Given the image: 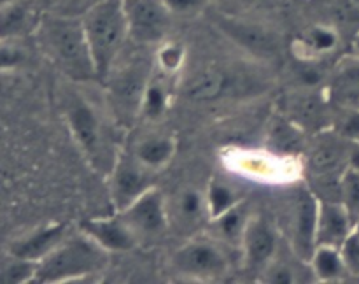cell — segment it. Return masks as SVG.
<instances>
[{
  "label": "cell",
  "instance_id": "21",
  "mask_svg": "<svg viewBox=\"0 0 359 284\" xmlns=\"http://www.w3.org/2000/svg\"><path fill=\"white\" fill-rule=\"evenodd\" d=\"M340 41L335 25H314L302 37V46L314 55H326L337 48Z\"/></svg>",
  "mask_w": 359,
  "mask_h": 284
},
{
  "label": "cell",
  "instance_id": "29",
  "mask_svg": "<svg viewBox=\"0 0 359 284\" xmlns=\"http://www.w3.org/2000/svg\"><path fill=\"white\" fill-rule=\"evenodd\" d=\"M172 16H193L205 7V0H163Z\"/></svg>",
  "mask_w": 359,
  "mask_h": 284
},
{
  "label": "cell",
  "instance_id": "35",
  "mask_svg": "<svg viewBox=\"0 0 359 284\" xmlns=\"http://www.w3.org/2000/svg\"><path fill=\"white\" fill-rule=\"evenodd\" d=\"M6 2H9V0H0V6H4Z\"/></svg>",
  "mask_w": 359,
  "mask_h": 284
},
{
  "label": "cell",
  "instance_id": "6",
  "mask_svg": "<svg viewBox=\"0 0 359 284\" xmlns=\"http://www.w3.org/2000/svg\"><path fill=\"white\" fill-rule=\"evenodd\" d=\"M67 121L74 139L81 149L95 165H104L105 156V137L100 118L95 112V107L79 95L69 98L67 104Z\"/></svg>",
  "mask_w": 359,
  "mask_h": 284
},
{
  "label": "cell",
  "instance_id": "32",
  "mask_svg": "<svg viewBox=\"0 0 359 284\" xmlns=\"http://www.w3.org/2000/svg\"><path fill=\"white\" fill-rule=\"evenodd\" d=\"M266 280L270 283H279V284H286V283H293V273L287 266L284 265H272L266 272Z\"/></svg>",
  "mask_w": 359,
  "mask_h": 284
},
{
  "label": "cell",
  "instance_id": "13",
  "mask_svg": "<svg viewBox=\"0 0 359 284\" xmlns=\"http://www.w3.org/2000/svg\"><path fill=\"white\" fill-rule=\"evenodd\" d=\"M42 14L30 0H9L0 6V42H13L35 34Z\"/></svg>",
  "mask_w": 359,
  "mask_h": 284
},
{
  "label": "cell",
  "instance_id": "17",
  "mask_svg": "<svg viewBox=\"0 0 359 284\" xmlns=\"http://www.w3.org/2000/svg\"><path fill=\"white\" fill-rule=\"evenodd\" d=\"M230 84V76L223 70L203 69L186 81L182 91L193 102H212L223 97Z\"/></svg>",
  "mask_w": 359,
  "mask_h": 284
},
{
  "label": "cell",
  "instance_id": "15",
  "mask_svg": "<svg viewBox=\"0 0 359 284\" xmlns=\"http://www.w3.org/2000/svg\"><path fill=\"white\" fill-rule=\"evenodd\" d=\"M354 217L339 200H319L318 244L342 248L354 231Z\"/></svg>",
  "mask_w": 359,
  "mask_h": 284
},
{
  "label": "cell",
  "instance_id": "31",
  "mask_svg": "<svg viewBox=\"0 0 359 284\" xmlns=\"http://www.w3.org/2000/svg\"><path fill=\"white\" fill-rule=\"evenodd\" d=\"M23 62V53L11 42H0V69H13Z\"/></svg>",
  "mask_w": 359,
  "mask_h": 284
},
{
  "label": "cell",
  "instance_id": "14",
  "mask_svg": "<svg viewBox=\"0 0 359 284\" xmlns=\"http://www.w3.org/2000/svg\"><path fill=\"white\" fill-rule=\"evenodd\" d=\"M83 231L95 238L109 252L130 251L140 242L121 212L112 217H98V219L86 221L83 224Z\"/></svg>",
  "mask_w": 359,
  "mask_h": 284
},
{
  "label": "cell",
  "instance_id": "1",
  "mask_svg": "<svg viewBox=\"0 0 359 284\" xmlns=\"http://www.w3.org/2000/svg\"><path fill=\"white\" fill-rule=\"evenodd\" d=\"M97 79L105 81L130 37L123 0H98L81 18Z\"/></svg>",
  "mask_w": 359,
  "mask_h": 284
},
{
  "label": "cell",
  "instance_id": "4",
  "mask_svg": "<svg viewBox=\"0 0 359 284\" xmlns=\"http://www.w3.org/2000/svg\"><path fill=\"white\" fill-rule=\"evenodd\" d=\"M174 266L182 276L193 279L212 280L226 276L230 259L221 244L207 238H195L186 242L174 255Z\"/></svg>",
  "mask_w": 359,
  "mask_h": 284
},
{
  "label": "cell",
  "instance_id": "22",
  "mask_svg": "<svg viewBox=\"0 0 359 284\" xmlns=\"http://www.w3.org/2000/svg\"><path fill=\"white\" fill-rule=\"evenodd\" d=\"M205 202H207L209 216L212 217V219H216V217H219L221 214L230 210L231 207L241 203V200H238L237 191H235L231 186H228L226 182H219L214 179V181H210L209 188H207Z\"/></svg>",
  "mask_w": 359,
  "mask_h": 284
},
{
  "label": "cell",
  "instance_id": "19",
  "mask_svg": "<svg viewBox=\"0 0 359 284\" xmlns=\"http://www.w3.org/2000/svg\"><path fill=\"white\" fill-rule=\"evenodd\" d=\"M311 266L319 280H337L347 269L342 248L330 244H318L311 256Z\"/></svg>",
  "mask_w": 359,
  "mask_h": 284
},
{
  "label": "cell",
  "instance_id": "16",
  "mask_svg": "<svg viewBox=\"0 0 359 284\" xmlns=\"http://www.w3.org/2000/svg\"><path fill=\"white\" fill-rule=\"evenodd\" d=\"M67 237V226L63 223L48 224L39 228L34 234L20 238L11 245V256L23 262L39 263L44 256H48L63 238Z\"/></svg>",
  "mask_w": 359,
  "mask_h": 284
},
{
  "label": "cell",
  "instance_id": "5",
  "mask_svg": "<svg viewBox=\"0 0 359 284\" xmlns=\"http://www.w3.org/2000/svg\"><path fill=\"white\" fill-rule=\"evenodd\" d=\"M130 39L139 44L163 42L170 30L172 13L163 0H123Z\"/></svg>",
  "mask_w": 359,
  "mask_h": 284
},
{
  "label": "cell",
  "instance_id": "33",
  "mask_svg": "<svg viewBox=\"0 0 359 284\" xmlns=\"http://www.w3.org/2000/svg\"><path fill=\"white\" fill-rule=\"evenodd\" d=\"M353 48H354V53L359 56V30L356 34V37H354V42H353Z\"/></svg>",
  "mask_w": 359,
  "mask_h": 284
},
{
  "label": "cell",
  "instance_id": "8",
  "mask_svg": "<svg viewBox=\"0 0 359 284\" xmlns=\"http://www.w3.org/2000/svg\"><path fill=\"white\" fill-rule=\"evenodd\" d=\"M109 91L114 107L123 118H133L140 114L144 91L151 79L149 69L146 63L133 62L119 69L114 76H109Z\"/></svg>",
  "mask_w": 359,
  "mask_h": 284
},
{
  "label": "cell",
  "instance_id": "27",
  "mask_svg": "<svg viewBox=\"0 0 359 284\" xmlns=\"http://www.w3.org/2000/svg\"><path fill=\"white\" fill-rule=\"evenodd\" d=\"M297 116H294V125H318L325 116L323 105L316 98H305L297 105Z\"/></svg>",
  "mask_w": 359,
  "mask_h": 284
},
{
  "label": "cell",
  "instance_id": "25",
  "mask_svg": "<svg viewBox=\"0 0 359 284\" xmlns=\"http://www.w3.org/2000/svg\"><path fill=\"white\" fill-rule=\"evenodd\" d=\"M214 221H216L217 230H219V234L223 235L224 238H242L248 216H245L244 210H242L241 203H237V205L231 207L230 210L221 214V216L216 217Z\"/></svg>",
  "mask_w": 359,
  "mask_h": 284
},
{
  "label": "cell",
  "instance_id": "3",
  "mask_svg": "<svg viewBox=\"0 0 359 284\" xmlns=\"http://www.w3.org/2000/svg\"><path fill=\"white\" fill-rule=\"evenodd\" d=\"M109 251L90 235H67L48 256L35 263L34 283L51 284L93 276L105 269Z\"/></svg>",
  "mask_w": 359,
  "mask_h": 284
},
{
  "label": "cell",
  "instance_id": "36",
  "mask_svg": "<svg viewBox=\"0 0 359 284\" xmlns=\"http://www.w3.org/2000/svg\"><path fill=\"white\" fill-rule=\"evenodd\" d=\"M4 195V189H2V186H0V196Z\"/></svg>",
  "mask_w": 359,
  "mask_h": 284
},
{
  "label": "cell",
  "instance_id": "24",
  "mask_svg": "<svg viewBox=\"0 0 359 284\" xmlns=\"http://www.w3.org/2000/svg\"><path fill=\"white\" fill-rule=\"evenodd\" d=\"M340 202L347 207L354 219L359 217V167L349 165L340 179Z\"/></svg>",
  "mask_w": 359,
  "mask_h": 284
},
{
  "label": "cell",
  "instance_id": "12",
  "mask_svg": "<svg viewBox=\"0 0 359 284\" xmlns=\"http://www.w3.org/2000/svg\"><path fill=\"white\" fill-rule=\"evenodd\" d=\"M241 242L249 265L265 266L276 255L277 234L263 216H249Z\"/></svg>",
  "mask_w": 359,
  "mask_h": 284
},
{
  "label": "cell",
  "instance_id": "7",
  "mask_svg": "<svg viewBox=\"0 0 359 284\" xmlns=\"http://www.w3.org/2000/svg\"><path fill=\"white\" fill-rule=\"evenodd\" d=\"M119 212L135 231L139 241L161 237L167 231L168 221H170L167 198L154 186Z\"/></svg>",
  "mask_w": 359,
  "mask_h": 284
},
{
  "label": "cell",
  "instance_id": "18",
  "mask_svg": "<svg viewBox=\"0 0 359 284\" xmlns=\"http://www.w3.org/2000/svg\"><path fill=\"white\" fill-rule=\"evenodd\" d=\"M174 153L175 140L170 135H165V133H154V135L142 137L135 144L132 156L149 170L158 172L170 163Z\"/></svg>",
  "mask_w": 359,
  "mask_h": 284
},
{
  "label": "cell",
  "instance_id": "2",
  "mask_svg": "<svg viewBox=\"0 0 359 284\" xmlns=\"http://www.w3.org/2000/svg\"><path fill=\"white\" fill-rule=\"evenodd\" d=\"M37 37L46 55L72 81L97 79L81 20L69 16H42Z\"/></svg>",
  "mask_w": 359,
  "mask_h": 284
},
{
  "label": "cell",
  "instance_id": "34",
  "mask_svg": "<svg viewBox=\"0 0 359 284\" xmlns=\"http://www.w3.org/2000/svg\"><path fill=\"white\" fill-rule=\"evenodd\" d=\"M351 2H353L354 7H356V9L359 11V0H351Z\"/></svg>",
  "mask_w": 359,
  "mask_h": 284
},
{
  "label": "cell",
  "instance_id": "11",
  "mask_svg": "<svg viewBox=\"0 0 359 284\" xmlns=\"http://www.w3.org/2000/svg\"><path fill=\"white\" fill-rule=\"evenodd\" d=\"M216 25L226 37H230V41L255 56L273 58L279 53V37L266 27L228 16H217Z\"/></svg>",
  "mask_w": 359,
  "mask_h": 284
},
{
  "label": "cell",
  "instance_id": "30",
  "mask_svg": "<svg viewBox=\"0 0 359 284\" xmlns=\"http://www.w3.org/2000/svg\"><path fill=\"white\" fill-rule=\"evenodd\" d=\"M340 135H344L346 139H359V109L349 107L347 109L346 118L340 123Z\"/></svg>",
  "mask_w": 359,
  "mask_h": 284
},
{
  "label": "cell",
  "instance_id": "10",
  "mask_svg": "<svg viewBox=\"0 0 359 284\" xmlns=\"http://www.w3.org/2000/svg\"><path fill=\"white\" fill-rule=\"evenodd\" d=\"M319 196L309 186L297 189L293 198V249L300 258L311 259L318 245Z\"/></svg>",
  "mask_w": 359,
  "mask_h": 284
},
{
  "label": "cell",
  "instance_id": "20",
  "mask_svg": "<svg viewBox=\"0 0 359 284\" xmlns=\"http://www.w3.org/2000/svg\"><path fill=\"white\" fill-rule=\"evenodd\" d=\"M168 212L174 214L175 221L181 223L182 226L193 228L202 221L203 214H209V210H207L205 196L198 189L186 188L179 191L174 203L168 205Z\"/></svg>",
  "mask_w": 359,
  "mask_h": 284
},
{
  "label": "cell",
  "instance_id": "23",
  "mask_svg": "<svg viewBox=\"0 0 359 284\" xmlns=\"http://www.w3.org/2000/svg\"><path fill=\"white\" fill-rule=\"evenodd\" d=\"M168 105V91L160 79L151 77L147 83L146 91L142 97V105H140V114L149 119H158L163 116Z\"/></svg>",
  "mask_w": 359,
  "mask_h": 284
},
{
  "label": "cell",
  "instance_id": "9",
  "mask_svg": "<svg viewBox=\"0 0 359 284\" xmlns=\"http://www.w3.org/2000/svg\"><path fill=\"white\" fill-rule=\"evenodd\" d=\"M156 172L149 170L135 160L132 154L118 158L111 170V196L116 209L123 210L139 198L142 193L153 188V175Z\"/></svg>",
  "mask_w": 359,
  "mask_h": 284
},
{
  "label": "cell",
  "instance_id": "26",
  "mask_svg": "<svg viewBox=\"0 0 359 284\" xmlns=\"http://www.w3.org/2000/svg\"><path fill=\"white\" fill-rule=\"evenodd\" d=\"M293 130H294L293 121H283V119H279V121L273 125L272 142L276 144V149L279 151L297 149L300 139L293 135Z\"/></svg>",
  "mask_w": 359,
  "mask_h": 284
},
{
  "label": "cell",
  "instance_id": "28",
  "mask_svg": "<svg viewBox=\"0 0 359 284\" xmlns=\"http://www.w3.org/2000/svg\"><path fill=\"white\" fill-rule=\"evenodd\" d=\"M184 60V48L181 44H165L158 53V65L165 70V72H175L179 67L182 65Z\"/></svg>",
  "mask_w": 359,
  "mask_h": 284
}]
</instances>
